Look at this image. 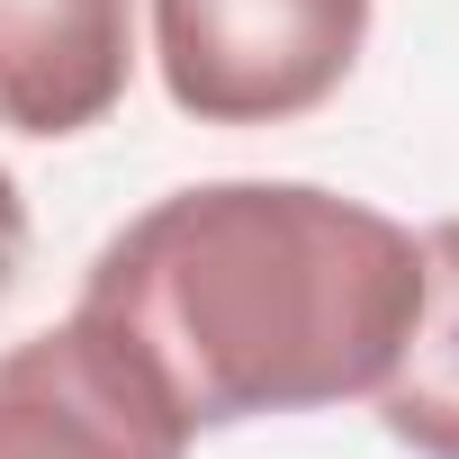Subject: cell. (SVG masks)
<instances>
[{
    "instance_id": "2",
    "label": "cell",
    "mask_w": 459,
    "mask_h": 459,
    "mask_svg": "<svg viewBox=\"0 0 459 459\" xmlns=\"http://www.w3.org/2000/svg\"><path fill=\"white\" fill-rule=\"evenodd\" d=\"M369 46V0H153V64L198 126H289Z\"/></svg>"
},
{
    "instance_id": "6",
    "label": "cell",
    "mask_w": 459,
    "mask_h": 459,
    "mask_svg": "<svg viewBox=\"0 0 459 459\" xmlns=\"http://www.w3.org/2000/svg\"><path fill=\"white\" fill-rule=\"evenodd\" d=\"M19 271H28V198H19L10 171H0V307H10Z\"/></svg>"
},
{
    "instance_id": "4",
    "label": "cell",
    "mask_w": 459,
    "mask_h": 459,
    "mask_svg": "<svg viewBox=\"0 0 459 459\" xmlns=\"http://www.w3.org/2000/svg\"><path fill=\"white\" fill-rule=\"evenodd\" d=\"M135 0H0V126L82 135L126 100Z\"/></svg>"
},
{
    "instance_id": "5",
    "label": "cell",
    "mask_w": 459,
    "mask_h": 459,
    "mask_svg": "<svg viewBox=\"0 0 459 459\" xmlns=\"http://www.w3.org/2000/svg\"><path fill=\"white\" fill-rule=\"evenodd\" d=\"M414 244H423V307L396 369L378 378V423L414 459H459V216H441Z\"/></svg>"
},
{
    "instance_id": "1",
    "label": "cell",
    "mask_w": 459,
    "mask_h": 459,
    "mask_svg": "<svg viewBox=\"0 0 459 459\" xmlns=\"http://www.w3.org/2000/svg\"><path fill=\"white\" fill-rule=\"evenodd\" d=\"M423 307V244L316 180H198L100 244L82 307L198 432L378 396Z\"/></svg>"
},
{
    "instance_id": "3",
    "label": "cell",
    "mask_w": 459,
    "mask_h": 459,
    "mask_svg": "<svg viewBox=\"0 0 459 459\" xmlns=\"http://www.w3.org/2000/svg\"><path fill=\"white\" fill-rule=\"evenodd\" d=\"M0 459H189V423L91 316H64L0 351Z\"/></svg>"
}]
</instances>
